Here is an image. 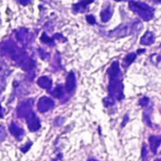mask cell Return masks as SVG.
Here are the masks:
<instances>
[{"instance_id": "cell-16", "label": "cell", "mask_w": 161, "mask_h": 161, "mask_svg": "<svg viewBox=\"0 0 161 161\" xmlns=\"http://www.w3.org/2000/svg\"><path fill=\"white\" fill-rule=\"evenodd\" d=\"M149 143H150L151 151L154 154H157L158 149V147L160 146L161 144V137H159V136H155V135L150 136L149 137Z\"/></svg>"}, {"instance_id": "cell-10", "label": "cell", "mask_w": 161, "mask_h": 161, "mask_svg": "<svg viewBox=\"0 0 161 161\" xmlns=\"http://www.w3.org/2000/svg\"><path fill=\"white\" fill-rule=\"evenodd\" d=\"M75 87H76V78H75V75L74 74V72H70V73L68 74V75H67V78H66V85H65L67 93H69V94L74 93V92H75Z\"/></svg>"}, {"instance_id": "cell-3", "label": "cell", "mask_w": 161, "mask_h": 161, "mask_svg": "<svg viewBox=\"0 0 161 161\" xmlns=\"http://www.w3.org/2000/svg\"><path fill=\"white\" fill-rule=\"evenodd\" d=\"M142 28V24L139 21H135L132 24H122L115 29L108 32V36L111 38H124L131 34H136Z\"/></svg>"}, {"instance_id": "cell-22", "label": "cell", "mask_w": 161, "mask_h": 161, "mask_svg": "<svg viewBox=\"0 0 161 161\" xmlns=\"http://www.w3.org/2000/svg\"><path fill=\"white\" fill-rule=\"evenodd\" d=\"M103 103H104L105 107H110V106H113L115 104V100L109 96V97H106L103 100Z\"/></svg>"}, {"instance_id": "cell-5", "label": "cell", "mask_w": 161, "mask_h": 161, "mask_svg": "<svg viewBox=\"0 0 161 161\" xmlns=\"http://www.w3.org/2000/svg\"><path fill=\"white\" fill-rule=\"evenodd\" d=\"M15 38L17 40V42L23 46V47H26L28 46L34 37H33V34L30 32L29 29L25 28V27H22V28H19L15 31Z\"/></svg>"}, {"instance_id": "cell-6", "label": "cell", "mask_w": 161, "mask_h": 161, "mask_svg": "<svg viewBox=\"0 0 161 161\" xmlns=\"http://www.w3.org/2000/svg\"><path fill=\"white\" fill-rule=\"evenodd\" d=\"M32 106H33V99H26L23 102H21L16 109V115L18 118H25L28 115L30 111H32Z\"/></svg>"}, {"instance_id": "cell-24", "label": "cell", "mask_w": 161, "mask_h": 161, "mask_svg": "<svg viewBox=\"0 0 161 161\" xmlns=\"http://www.w3.org/2000/svg\"><path fill=\"white\" fill-rule=\"evenodd\" d=\"M86 20H87V22H88L90 25H94V24L96 23L95 18H94L93 15H87V16H86Z\"/></svg>"}, {"instance_id": "cell-15", "label": "cell", "mask_w": 161, "mask_h": 161, "mask_svg": "<svg viewBox=\"0 0 161 161\" xmlns=\"http://www.w3.org/2000/svg\"><path fill=\"white\" fill-rule=\"evenodd\" d=\"M155 39H156L155 34L152 31H147L141 38V44L145 45V46L151 45V44H153L155 42Z\"/></svg>"}, {"instance_id": "cell-9", "label": "cell", "mask_w": 161, "mask_h": 161, "mask_svg": "<svg viewBox=\"0 0 161 161\" xmlns=\"http://www.w3.org/2000/svg\"><path fill=\"white\" fill-rule=\"evenodd\" d=\"M56 40H59V41L62 40V42H65V41H66V39H65L61 34H59V33L55 34L53 37H48V35H47L45 32H43L42 35V37H41L42 42H43L44 44H47V45H49V46H54V45H56Z\"/></svg>"}, {"instance_id": "cell-29", "label": "cell", "mask_w": 161, "mask_h": 161, "mask_svg": "<svg viewBox=\"0 0 161 161\" xmlns=\"http://www.w3.org/2000/svg\"><path fill=\"white\" fill-rule=\"evenodd\" d=\"M88 161H98L97 159H95V158H89Z\"/></svg>"}, {"instance_id": "cell-28", "label": "cell", "mask_w": 161, "mask_h": 161, "mask_svg": "<svg viewBox=\"0 0 161 161\" xmlns=\"http://www.w3.org/2000/svg\"><path fill=\"white\" fill-rule=\"evenodd\" d=\"M151 1H153L155 3H161V0H151Z\"/></svg>"}, {"instance_id": "cell-20", "label": "cell", "mask_w": 161, "mask_h": 161, "mask_svg": "<svg viewBox=\"0 0 161 161\" xmlns=\"http://www.w3.org/2000/svg\"><path fill=\"white\" fill-rule=\"evenodd\" d=\"M38 52H39V56H40V58H41L42 59L45 60V59L49 58V53H47L44 49L39 48V49H38Z\"/></svg>"}, {"instance_id": "cell-18", "label": "cell", "mask_w": 161, "mask_h": 161, "mask_svg": "<svg viewBox=\"0 0 161 161\" xmlns=\"http://www.w3.org/2000/svg\"><path fill=\"white\" fill-rule=\"evenodd\" d=\"M136 58H137V54L134 53V52L127 54L124 58V59H123V66H124V68H128L134 62V60L136 59Z\"/></svg>"}, {"instance_id": "cell-8", "label": "cell", "mask_w": 161, "mask_h": 161, "mask_svg": "<svg viewBox=\"0 0 161 161\" xmlns=\"http://www.w3.org/2000/svg\"><path fill=\"white\" fill-rule=\"evenodd\" d=\"M25 119H26L27 127H28V129H29L30 132H36V131H38L41 128L40 119L33 112V110L28 113V115L25 117Z\"/></svg>"}, {"instance_id": "cell-31", "label": "cell", "mask_w": 161, "mask_h": 161, "mask_svg": "<svg viewBox=\"0 0 161 161\" xmlns=\"http://www.w3.org/2000/svg\"><path fill=\"white\" fill-rule=\"evenodd\" d=\"M0 26H1V18H0Z\"/></svg>"}, {"instance_id": "cell-12", "label": "cell", "mask_w": 161, "mask_h": 161, "mask_svg": "<svg viewBox=\"0 0 161 161\" xmlns=\"http://www.w3.org/2000/svg\"><path fill=\"white\" fill-rule=\"evenodd\" d=\"M8 130H9V132L11 133V135H12L16 140H18V141H21V140L23 139L24 135H25V130H24L22 127H20L17 124H15L14 122H12V123L9 125Z\"/></svg>"}, {"instance_id": "cell-1", "label": "cell", "mask_w": 161, "mask_h": 161, "mask_svg": "<svg viewBox=\"0 0 161 161\" xmlns=\"http://www.w3.org/2000/svg\"><path fill=\"white\" fill-rule=\"evenodd\" d=\"M108 75L109 78L108 83V93L111 98L115 101H122L125 99L124 93V83H123V74L120 69L119 61L115 60L111 63L108 70Z\"/></svg>"}, {"instance_id": "cell-26", "label": "cell", "mask_w": 161, "mask_h": 161, "mask_svg": "<svg viewBox=\"0 0 161 161\" xmlns=\"http://www.w3.org/2000/svg\"><path fill=\"white\" fill-rule=\"evenodd\" d=\"M16 1L22 6H27L31 3V0H16Z\"/></svg>"}, {"instance_id": "cell-17", "label": "cell", "mask_w": 161, "mask_h": 161, "mask_svg": "<svg viewBox=\"0 0 161 161\" xmlns=\"http://www.w3.org/2000/svg\"><path fill=\"white\" fill-rule=\"evenodd\" d=\"M37 84H38V86H40L41 88H42L44 90L49 91L52 88V80L49 76H46V75L39 77L37 80Z\"/></svg>"}, {"instance_id": "cell-2", "label": "cell", "mask_w": 161, "mask_h": 161, "mask_svg": "<svg viewBox=\"0 0 161 161\" xmlns=\"http://www.w3.org/2000/svg\"><path fill=\"white\" fill-rule=\"evenodd\" d=\"M0 55L10 58L17 63H20L25 58L27 57L25 49L17 45V43L10 39L3 41L0 43Z\"/></svg>"}, {"instance_id": "cell-4", "label": "cell", "mask_w": 161, "mask_h": 161, "mask_svg": "<svg viewBox=\"0 0 161 161\" xmlns=\"http://www.w3.org/2000/svg\"><path fill=\"white\" fill-rule=\"evenodd\" d=\"M129 8L132 11L138 14L143 21H150L154 18L155 8L148 4L141 1H129Z\"/></svg>"}, {"instance_id": "cell-19", "label": "cell", "mask_w": 161, "mask_h": 161, "mask_svg": "<svg viewBox=\"0 0 161 161\" xmlns=\"http://www.w3.org/2000/svg\"><path fill=\"white\" fill-rule=\"evenodd\" d=\"M51 95L55 98H58V99H61L64 95H65V92L63 90V87L62 86H57L53 92H50Z\"/></svg>"}, {"instance_id": "cell-27", "label": "cell", "mask_w": 161, "mask_h": 161, "mask_svg": "<svg viewBox=\"0 0 161 161\" xmlns=\"http://www.w3.org/2000/svg\"><path fill=\"white\" fill-rule=\"evenodd\" d=\"M148 152L146 151V147H145V144H143V148H142V158H144L146 156H147Z\"/></svg>"}, {"instance_id": "cell-7", "label": "cell", "mask_w": 161, "mask_h": 161, "mask_svg": "<svg viewBox=\"0 0 161 161\" xmlns=\"http://www.w3.org/2000/svg\"><path fill=\"white\" fill-rule=\"evenodd\" d=\"M55 107V102L53 101L52 98L47 97V96H42L39 99L37 108L38 111L41 113H45L49 110H51Z\"/></svg>"}, {"instance_id": "cell-23", "label": "cell", "mask_w": 161, "mask_h": 161, "mask_svg": "<svg viewBox=\"0 0 161 161\" xmlns=\"http://www.w3.org/2000/svg\"><path fill=\"white\" fill-rule=\"evenodd\" d=\"M139 104H140L142 107H143V108L147 107L148 104H149V98H148V97H142V98H141Z\"/></svg>"}, {"instance_id": "cell-32", "label": "cell", "mask_w": 161, "mask_h": 161, "mask_svg": "<svg viewBox=\"0 0 161 161\" xmlns=\"http://www.w3.org/2000/svg\"><path fill=\"white\" fill-rule=\"evenodd\" d=\"M0 93H1V89H0Z\"/></svg>"}, {"instance_id": "cell-14", "label": "cell", "mask_w": 161, "mask_h": 161, "mask_svg": "<svg viewBox=\"0 0 161 161\" xmlns=\"http://www.w3.org/2000/svg\"><path fill=\"white\" fill-rule=\"evenodd\" d=\"M19 65H20V67H21L24 71L32 72V71L36 68V61L27 56L26 58H25L19 63Z\"/></svg>"}, {"instance_id": "cell-30", "label": "cell", "mask_w": 161, "mask_h": 161, "mask_svg": "<svg viewBox=\"0 0 161 161\" xmlns=\"http://www.w3.org/2000/svg\"><path fill=\"white\" fill-rule=\"evenodd\" d=\"M154 161H161V159H158H158H155Z\"/></svg>"}, {"instance_id": "cell-13", "label": "cell", "mask_w": 161, "mask_h": 161, "mask_svg": "<svg viewBox=\"0 0 161 161\" xmlns=\"http://www.w3.org/2000/svg\"><path fill=\"white\" fill-rule=\"evenodd\" d=\"M93 1H94V0H79L78 3H76V4H75V5L73 6V10H74V12L78 13V12H83V11H85L86 8H87V7H88L90 4H92ZM115 1L120 2V1H126V0H115Z\"/></svg>"}, {"instance_id": "cell-21", "label": "cell", "mask_w": 161, "mask_h": 161, "mask_svg": "<svg viewBox=\"0 0 161 161\" xmlns=\"http://www.w3.org/2000/svg\"><path fill=\"white\" fill-rule=\"evenodd\" d=\"M7 138V131L4 125H0V142H4Z\"/></svg>"}, {"instance_id": "cell-11", "label": "cell", "mask_w": 161, "mask_h": 161, "mask_svg": "<svg viewBox=\"0 0 161 161\" xmlns=\"http://www.w3.org/2000/svg\"><path fill=\"white\" fill-rule=\"evenodd\" d=\"M113 15V8L110 4H106L104 5L101 13H100V18L103 23H108Z\"/></svg>"}, {"instance_id": "cell-25", "label": "cell", "mask_w": 161, "mask_h": 161, "mask_svg": "<svg viewBox=\"0 0 161 161\" xmlns=\"http://www.w3.org/2000/svg\"><path fill=\"white\" fill-rule=\"evenodd\" d=\"M31 145H32V142H28L25 146H22V147H21V151L24 152V153H26V152L28 151V149L31 147Z\"/></svg>"}]
</instances>
